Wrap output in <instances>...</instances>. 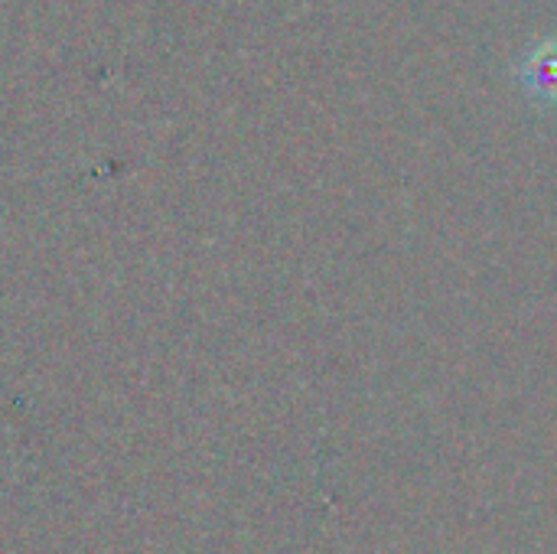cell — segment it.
<instances>
[{
  "instance_id": "obj_1",
  "label": "cell",
  "mask_w": 557,
  "mask_h": 554,
  "mask_svg": "<svg viewBox=\"0 0 557 554\" xmlns=\"http://www.w3.org/2000/svg\"><path fill=\"white\" fill-rule=\"evenodd\" d=\"M519 82L529 98L557 101V36L532 46L519 62Z\"/></svg>"
}]
</instances>
